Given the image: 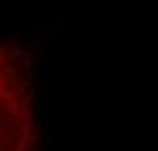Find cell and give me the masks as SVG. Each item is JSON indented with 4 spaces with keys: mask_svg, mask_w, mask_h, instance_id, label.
<instances>
[{
    "mask_svg": "<svg viewBox=\"0 0 158 151\" xmlns=\"http://www.w3.org/2000/svg\"><path fill=\"white\" fill-rule=\"evenodd\" d=\"M8 53L0 49V151H23L29 135L27 90L19 82Z\"/></svg>",
    "mask_w": 158,
    "mask_h": 151,
    "instance_id": "cell-1",
    "label": "cell"
}]
</instances>
